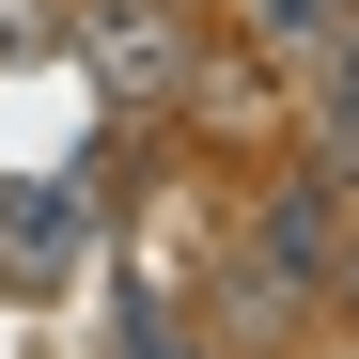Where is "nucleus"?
Returning a JSON list of instances; mask_svg holds the SVG:
<instances>
[{
	"mask_svg": "<svg viewBox=\"0 0 359 359\" xmlns=\"http://www.w3.org/2000/svg\"><path fill=\"white\" fill-rule=\"evenodd\" d=\"M328 266H344V219H328V188H281V203L250 219V313H297Z\"/></svg>",
	"mask_w": 359,
	"mask_h": 359,
	"instance_id": "f257e3e1",
	"label": "nucleus"
},
{
	"mask_svg": "<svg viewBox=\"0 0 359 359\" xmlns=\"http://www.w3.org/2000/svg\"><path fill=\"white\" fill-rule=\"evenodd\" d=\"M94 250V188H0V281L47 297V281H79Z\"/></svg>",
	"mask_w": 359,
	"mask_h": 359,
	"instance_id": "f03ea898",
	"label": "nucleus"
},
{
	"mask_svg": "<svg viewBox=\"0 0 359 359\" xmlns=\"http://www.w3.org/2000/svg\"><path fill=\"white\" fill-rule=\"evenodd\" d=\"M79 32H94V63L126 79V94H172V79H188V47H172V16H156V0H94Z\"/></svg>",
	"mask_w": 359,
	"mask_h": 359,
	"instance_id": "7ed1b4c3",
	"label": "nucleus"
},
{
	"mask_svg": "<svg viewBox=\"0 0 359 359\" xmlns=\"http://www.w3.org/2000/svg\"><path fill=\"white\" fill-rule=\"evenodd\" d=\"M32 32H47V16H32V0H0V47H32Z\"/></svg>",
	"mask_w": 359,
	"mask_h": 359,
	"instance_id": "20e7f679",
	"label": "nucleus"
}]
</instances>
